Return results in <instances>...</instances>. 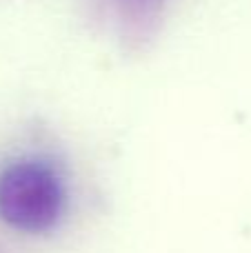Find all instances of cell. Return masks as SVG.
Listing matches in <instances>:
<instances>
[{"label":"cell","instance_id":"cell-1","mask_svg":"<svg viewBox=\"0 0 251 253\" xmlns=\"http://www.w3.org/2000/svg\"><path fill=\"white\" fill-rule=\"evenodd\" d=\"M67 209V187L58 167L27 156L0 169V220L13 231L40 236L58 227Z\"/></svg>","mask_w":251,"mask_h":253},{"label":"cell","instance_id":"cell-2","mask_svg":"<svg viewBox=\"0 0 251 253\" xmlns=\"http://www.w3.org/2000/svg\"><path fill=\"white\" fill-rule=\"evenodd\" d=\"M118 7L120 20L127 22L131 29L145 31L160 18L165 0H114Z\"/></svg>","mask_w":251,"mask_h":253}]
</instances>
